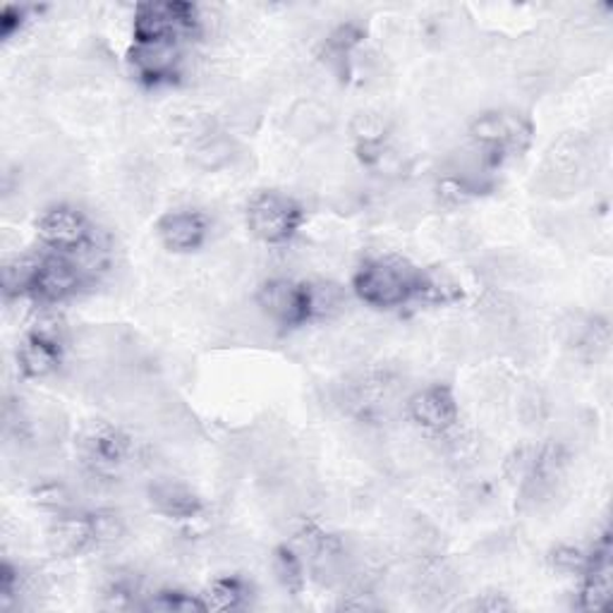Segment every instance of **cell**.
Masks as SVG:
<instances>
[{
  "label": "cell",
  "instance_id": "cell-1",
  "mask_svg": "<svg viewBox=\"0 0 613 613\" xmlns=\"http://www.w3.org/2000/svg\"><path fill=\"white\" fill-rule=\"evenodd\" d=\"M419 273L412 271L398 256H379L367 262L358 276H354V290L372 306H396L417 293Z\"/></svg>",
  "mask_w": 613,
  "mask_h": 613
},
{
  "label": "cell",
  "instance_id": "cell-2",
  "mask_svg": "<svg viewBox=\"0 0 613 613\" xmlns=\"http://www.w3.org/2000/svg\"><path fill=\"white\" fill-rule=\"evenodd\" d=\"M300 206L281 192H260L247 206V223L254 237L266 245H281L300 225Z\"/></svg>",
  "mask_w": 613,
  "mask_h": 613
},
{
  "label": "cell",
  "instance_id": "cell-3",
  "mask_svg": "<svg viewBox=\"0 0 613 613\" xmlns=\"http://www.w3.org/2000/svg\"><path fill=\"white\" fill-rule=\"evenodd\" d=\"M470 133L479 149H492V152H520L527 147L532 127L529 123L518 116V113L510 110H492L479 116Z\"/></svg>",
  "mask_w": 613,
  "mask_h": 613
},
{
  "label": "cell",
  "instance_id": "cell-4",
  "mask_svg": "<svg viewBox=\"0 0 613 613\" xmlns=\"http://www.w3.org/2000/svg\"><path fill=\"white\" fill-rule=\"evenodd\" d=\"M256 306L273 321V324H300L306 317L304 285L290 283L283 276L271 279L256 295Z\"/></svg>",
  "mask_w": 613,
  "mask_h": 613
},
{
  "label": "cell",
  "instance_id": "cell-5",
  "mask_svg": "<svg viewBox=\"0 0 613 613\" xmlns=\"http://www.w3.org/2000/svg\"><path fill=\"white\" fill-rule=\"evenodd\" d=\"M39 235L56 250H79L89 242L91 231L77 208L53 206L39 218Z\"/></svg>",
  "mask_w": 613,
  "mask_h": 613
},
{
  "label": "cell",
  "instance_id": "cell-6",
  "mask_svg": "<svg viewBox=\"0 0 613 613\" xmlns=\"http://www.w3.org/2000/svg\"><path fill=\"white\" fill-rule=\"evenodd\" d=\"M408 412L422 429L444 434L448 429H454L458 406L456 398L450 396V391L444 389V386H429V389L417 391L408 400Z\"/></svg>",
  "mask_w": 613,
  "mask_h": 613
},
{
  "label": "cell",
  "instance_id": "cell-7",
  "mask_svg": "<svg viewBox=\"0 0 613 613\" xmlns=\"http://www.w3.org/2000/svg\"><path fill=\"white\" fill-rule=\"evenodd\" d=\"M208 223L200 212H171L158 221V237L173 252L197 250L206 240Z\"/></svg>",
  "mask_w": 613,
  "mask_h": 613
},
{
  "label": "cell",
  "instance_id": "cell-8",
  "mask_svg": "<svg viewBox=\"0 0 613 613\" xmlns=\"http://www.w3.org/2000/svg\"><path fill=\"white\" fill-rule=\"evenodd\" d=\"M154 510L168 515V518H192L202 510V502L185 481L173 477H158L147 489Z\"/></svg>",
  "mask_w": 613,
  "mask_h": 613
},
{
  "label": "cell",
  "instance_id": "cell-9",
  "mask_svg": "<svg viewBox=\"0 0 613 613\" xmlns=\"http://www.w3.org/2000/svg\"><path fill=\"white\" fill-rule=\"evenodd\" d=\"M94 546L91 518L77 515L75 510L60 513L58 520L48 529V548L56 556H77Z\"/></svg>",
  "mask_w": 613,
  "mask_h": 613
},
{
  "label": "cell",
  "instance_id": "cell-10",
  "mask_svg": "<svg viewBox=\"0 0 613 613\" xmlns=\"http://www.w3.org/2000/svg\"><path fill=\"white\" fill-rule=\"evenodd\" d=\"M79 281H82V271H79L77 262H70L66 256H46L41 260L35 290L43 300L58 302L77 293Z\"/></svg>",
  "mask_w": 613,
  "mask_h": 613
},
{
  "label": "cell",
  "instance_id": "cell-11",
  "mask_svg": "<svg viewBox=\"0 0 613 613\" xmlns=\"http://www.w3.org/2000/svg\"><path fill=\"white\" fill-rule=\"evenodd\" d=\"M133 62L144 77H168L177 62H181V53H177L175 41H137L133 51Z\"/></svg>",
  "mask_w": 613,
  "mask_h": 613
},
{
  "label": "cell",
  "instance_id": "cell-12",
  "mask_svg": "<svg viewBox=\"0 0 613 613\" xmlns=\"http://www.w3.org/2000/svg\"><path fill=\"white\" fill-rule=\"evenodd\" d=\"M331 120L333 118L324 104L317 99H306L290 110L288 127H290V133H293V137H298V139H317L329 130Z\"/></svg>",
  "mask_w": 613,
  "mask_h": 613
},
{
  "label": "cell",
  "instance_id": "cell-13",
  "mask_svg": "<svg viewBox=\"0 0 613 613\" xmlns=\"http://www.w3.org/2000/svg\"><path fill=\"white\" fill-rule=\"evenodd\" d=\"M304 300H306V314L319 319H333L346 314L348 295L341 285L331 281H317L304 285Z\"/></svg>",
  "mask_w": 613,
  "mask_h": 613
},
{
  "label": "cell",
  "instance_id": "cell-14",
  "mask_svg": "<svg viewBox=\"0 0 613 613\" xmlns=\"http://www.w3.org/2000/svg\"><path fill=\"white\" fill-rule=\"evenodd\" d=\"M192 160L202 171H221L235 160V142L221 133H208L192 144Z\"/></svg>",
  "mask_w": 613,
  "mask_h": 613
},
{
  "label": "cell",
  "instance_id": "cell-15",
  "mask_svg": "<svg viewBox=\"0 0 613 613\" xmlns=\"http://www.w3.org/2000/svg\"><path fill=\"white\" fill-rule=\"evenodd\" d=\"M18 364L22 372L31 379H43L48 374H53L60 364L58 346L39 341V338L29 335V341L22 343V348L18 352Z\"/></svg>",
  "mask_w": 613,
  "mask_h": 613
},
{
  "label": "cell",
  "instance_id": "cell-16",
  "mask_svg": "<svg viewBox=\"0 0 613 613\" xmlns=\"http://www.w3.org/2000/svg\"><path fill=\"white\" fill-rule=\"evenodd\" d=\"M41 260L35 256H14V260L6 262L3 266V288L8 295H22L25 290L35 288L39 276Z\"/></svg>",
  "mask_w": 613,
  "mask_h": 613
},
{
  "label": "cell",
  "instance_id": "cell-17",
  "mask_svg": "<svg viewBox=\"0 0 613 613\" xmlns=\"http://www.w3.org/2000/svg\"><path fill=\"white\" fill-rule=\"evenodd\" d=\"M386 130H389V123H386V116L379 110H362L352 118V135L369 149L381 147Z\"/></svg>",
  "mask_w": 613,
  "mask_h": 613
},
{
  "label": "cell",
  "instance_id": "cell-18",
  "mask_svg": "<svg viewBox=\"0 0 613 613\" xmlns=\"http://www.w3.org/2000/svg\"><path fill=\"white\" fill-rule=\"evenodd\" d=\"M609 596H611V571H609V563L602 561L600 566H594L587 585L583 590L585 609H604Z\"/></svg>",
  "mask_w": 613,
  "mask_h": 613
},
{
  "label": "cell",
  "instance_id": "cell-19",
  "mask_svg": "<svg viewBox=\"0 0 613 613\" xmlns=\"http://www.w3.org/2000/svg\"><path fill=\"white\" fill-rule=\"evenodd\" d=\"M208 602L206 606H212V609H231L240 602V596L245 594L242 592V587L235 583V580H218V583H214V587L208 590Z\"/></svg>",
  "mask_w": 613,
  "mask_h": 613
},
{
  "label": "cell",
  "instance_id": "cell-20",
  "mask_svg": "<svg viewBox=\"0 0 613 613\" xmlns=\"http://www.w3.org/2000/svg\"><path fill=\"white\" fill-rule=\"evenodd\" d=\"M585 556L583 552H577L573 546H561L558 552L554 554V566L561 571H580L585 566Z\"/></svg>",
  "mask_w": 613,
  "mask_h": 613
}]
</instances>
